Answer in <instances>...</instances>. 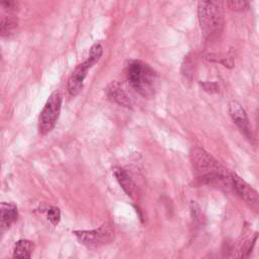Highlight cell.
Masks as SVG:
<instances>
[{
  "label": "cell",
  "mask_w": 259,
  "mask_h": 259,
  "mask_svg": "<svg viewBox=\"0 0 259 259\" xmlns=\"http://www.w3.org/2000/svg\"><path fill=\"white\" fill-rule=\"evenodd\" d=\"M195 178L201 184L233 188L231 173L209 153L200 147H193L189 153Z\"/></svg>",
  "instance_id": "cell-1"
},
{
  "label": "cell",
  "mask_w": 259,
  "mask_h": 259,
  "mask_svg": "<svg viewBox=\"0 0 259 259\" xmlns=\"http://www.w3.org/2000/svg\"><path fill=\"white\" fill-rule=\"evenodd\" d=\"M125 75L130 85L142 96L155 95L158 84V73L147 63L140 60H130L125 65Z\"/></svg>",
  "instance_id": "cell-2"
},
{
  "label": "cell",
  "mask_w": 259,
  "mask_h": 259,
  "mask_svg": "<svg viewBox=\"0 0 259 259\" xmlns=\"http://www.w3.org/2000/svg\"><path fill=\"white\" fill-rule=\"evenodd\" d=\"M197 16L202 34L207 40L219 38L224 29V8L221 1H199Z\"/></svg>",
  "instance_id": "cell-3"
},
{
  "label": "cell",
  "mask_w": 259,
  "mask_h": 259,
  "mask_svg": "<svg viewBox=\"0 0 259 259\" xmlns=\"http://www.w3.org/2000/svg\"><path fill=\"white\" fill-rule=\"evenodd\" d=\"M102 47L100 44H95L89 51L88 58L81 64H79L68 80V92L71 96L78 95L83 88V81L87 75V71L99 61L102 56Z\"/></svg>",
  "instance_id": "cell-4"
},
{
  "label": "cell",
  "mask_w": 259,
  "mask_h": 259,
  "mask_svg": "<svg viewBox=\"0 0 259 259\" xmlns=\"http://www.w3.org/2000/svg\"><path fill=\"white\" fill-rule=\"evenodd\" d=\"M76 239L88 248H99L111 243L114 239V228L111 222H105L99 228L89 231H73Z\"/></svg>",
  "instance_id": "cell-5"
},
{
  "label": "cell",
  "mask_w": 259,
  "mask_h": 259,
  "mask_svg": "<svg viewBox=\"0 0 259 259\" xmlns=\"http://www.w3.org/2000/svg\"><path fill=\"white\" fill-rule=\"evenodd\" d=\"M61 105L62 95L56 90L48 98L38 116V131L41 135H47L54 128L60 116Z\"/></svg>",
  "instance_id": "cell-6"
},
{
  "label": "cell",
  "mask_w": 259,
  "mask_h": 259,
  "mask_svg": "<svg viewBox=\"0 0 259 259\" xmlns=\"http://www.w3.org/2000/svg\"><path fill=\"white\" fill-rule=\"evenodd\" d=\"M232 186L235 192L256 212L259 213V193L236 173H231Z\"/></svg>",
  "instance_id": "cell-7"
},
{
  "label": "cell",
  "mask_w": 259,
  "mask_h": 259,
  "mask_svg": "<svg viewBox=\"0 0 259 259\" xmlns=\"http://www.w3.org/2000/svg\"><path fill=\"white\" fill-rule=\"evenodd\" d=\"M229 112L233 121L237 124V126L240 128L243 135L250 141H253V134L249 122V118L246 113V110L241 105V103L236 100H231L229 102Z\"/></svg>",
  "instance_id": "cell-8"
},
{
  "label": "cell",
  "mask_w": 259,
  "mask_h": 259,
  "mask_svg": "<svg viewBox=\"0 0 259 259\" xmlns=\"http://www.w3.org/2000/svg\"><path fill=\"white\" fill-rule=\"evenodd\" d=\"M105 93L112 102L117 103L118 105L125 106L127 108H132L133 100L130 94L125 91L122 85L117 81H112L105 88Z\"/></svg>",
  "instance_id": "cell-9"
},
{
  "label": "cell",
  "mask_w": 259,
  "mask_h": 259,
  "mask_svg": "<svg viewBox=\"0 0 259 259\" xmlns=\"http://www.w3.org/2000/svg\"><path fill=\"white\" fill-rule=\"evenodd\" d=\"M18 210L17 206L13 202H1L0 206V226L4 231L17 221Z\"/></svg>",
  "instance_id": "cell-10"
},
{
  "label": "cell",
  "mask_w": 259,
  "mask_h": 259,
  "mask_svg": "<svg viewBox=\"0 0 259 259\" xmlns=\"http://www.w3.org/2000/svg\"><path fill=\"white\" fill-rule=\"evenodd\" d=\"M113 174L119 183L120 187L123 189V191L131 197L134 196L137 190V185L131 175L122 168H114Z\"/></svg>",
  "instance_id": "cell-11"
},
{
  "label": "cell",
  "mask_w": 259,
  "mask_h": 259,
  "mask_svg": "<svg viewBox=\"0 0 259 259\" xmlns=\"http://www.w3.org/2000/svg\"><path fill=\"white\" fill-rule=\"evenodd\" d=\"M34 245L29 240H19L15 243L12 259H30Z\"/></svg>",
  "instance_id": "cell-12"
},
{
  "label": "cell",
  "mask_w": 259,
  "mask_h": 259,
  "mask_svg": "<svg viewBox=\"0 0 259 259\" xmlns=\"http://www.w3.org/2000/svg\"><path fill=\"white\" fill-rule=\"evenodd\" d=\"M18 26V18L14 15H3L0 22V34L2 37L9 36L14 33Z\"/></svg>",
  "instance_id": "cell-13"
},
{
  "label": "cell",
  "mask_w": 259,
  "mask_h": 259,
  "mask_svg": "<svg viewBox=\"0 0 259 259\" xmlns=\"http://www.w3.org/2000/svg\"><path fill=\"white\" fill-rule=\"evenodd\" d=\"M47 213V219L49 220V222L54 225L57 226L60 221H61V210L59 207L57 206H50L47 208L46 210Z\"/></svg>",
  "instance_id": "cell-14"
},
{
  "label": "cell",
  "mask_w": 259,
  "mask_h": 259,
  "mask_svg": "<svg viewBox=\"0 0 259 259\" xmlns=\"http://www.w3.org/2000/svg\"><path fill=\"white\" fill-rule=\"evenodd\" d=\"M227 6L234 11H242L245 10L249 7V2L247 1H237V0H232V1H227Z\"/></svg>",
  "instance_id": "cell-15"
},
{
  "label": "cell",
  "mask_w": 259,
  "mask_h": 259,
  "mask_svg": "<svg viewBox=\"0 0 259 259\" xmlns=\"http://www.w3.org/2000/svg\"><path fill=\"white\" fill-rule=\"evenodd\" d=\"M257 237H258V235H256L254 239H252L251 241H249V242L246 244V246H245V248H244V251L242 252V254H241V256L239 257V259H249V258H250V255H251V252H252V249H253V246H254V244H255V242H256Z\"/></svg>",
  "instance_id": "cell-16"
},
{
  "label": "cell",
  "mask_w": 259,
  "mask_h": 259,
  "mask_svg": "<svg viewBox=\"0 0 259 259\" xmlns=\"http://www.w3.org/2000/svg\"><path fill=\"white\" fill-rule=\"evenodd\" d=\"M203 90H205L208 93H214L219 91V85L215 82H201L200 83Z\"/></svg>",
  "instance_id": "cell-17"
},
{
  "label": "cell",
  "mask_w": 259,
  "mask_h": 259,
  "mask_svg": "<svg viewBox=\"0 0 259 259\" xmlns=\"http://www.w3.org/2000/svg\"><path fill=\"white\" fill-rule=\"evenodd\" d=\"M1 6L3 7V9H5V10H7V11H14V10H16L17 7H18V2H16V1H10V0H8V1H3V2L1 3Z\"/></svg>",
  "instance_id": "cell-18"
},
{
  "label": "cell",
  "mask_w": 259,
  "mask_h": 259,
  "mask_svg": "<svg viewBox=\"0 0 259 259\" xmlns=\"http://www.w3.org/2000/svg\"><path fill=\"white\" fill-rule=\"evenodd\" d=\"M7 259H9V258H7Z\"/></svg>",
  "instance_id": "cell-19"
}]
</instances>
